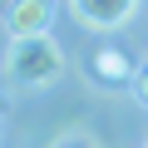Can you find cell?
I'll list each match as a JSON object with an SVG mask.
<instances>
[{
    "instance_id": "obj_3",
    "label": "cell",
    "mask_w": 148,
    "mask_h": 148,
    "mask_svg": "<svg viewBox=\"0 0 148 148\" xmlns=\"http://www.w3.org/2000/svg\"><path fill=\"white\" fill-rule=\"evenodd\" d=\"M49 20H54L49 0H15V5L5 10V30H10V40H35V35H49Z\"/></svg>"
},
{
    "instance_id": "obj_7",
    "label": "cell",
    "mask_w": 148,
    "mask_h": 148,
    "mask_svg": "<svg viewBox=\"0 0 148 148\" xmlns=\"http://www.w3.org/2000/svg\"><path fill=\"white\" fill-rule=\"evenodd\" d=\"M143 148H148V143H143Z\"/></svg>"
},
{
    "instance_id": "obj_5",
    "label": "cell",
    "mask_w": 148,
    "mask_h": 148,
    "mask_svg": "<svg viewBox=\"0 0 148 148\" xmlns=\"http://www.w3.org/2000/svg\"><path fill=\"white\" fill-rule=\"evenodd\" d=\"M49 148H104V143H99V138H94L89 128H64V133H59V138H54Z\"/></svg>"
},
{
    "instance_id": "obj_1",
    "label": "cell",
    "mask_w": 148,
    "mask_h": 148,
    "mask_svg": "<svg viewBox=\"0 0 148 148\" xmlns=\"http://www.w3.org/2000/svg\"><path fill=\"white\" fill-rule=\"evenodd\" d=\"M5 74L20 89H45L64 74V49L54 45V35H35V40H10L5 54Z\"/></svg>"
},
{
    "instance_id": "obj_6",
    "label": "cell",
    "mask_w": 148,
    "mask_h": 148,
    "mask_svg": "<svg viewBox=\"0 0 148 148\" xmlns=\"http://www.w3.org/2000/svg\"><path fill=\"white\" fill-rule=\"evenodd\" d=\"M133 94H138V104H148V64L133 69Z\"/></svg>"
},
{
    "instance_id": "obj_4",
    "label": "cell",
    "mask_w": 148,
    "mask_h": 148,
    "mask_svg": "<svg viewBox=\"0 0 148 148\" xmlns=\"http://www.w3.org/2000/svg\"><path fill=\"white\" fill-rule=\"evenodd\" d=\"M94 79H104V84H123V79H133L128 54H123V49H114V45H104V49L94 54Z\"/></svg>"
},
{
    "instance_id": "obj_2",
    "label": "cell",
    "mask_w": 148,
    "mask_h": 148,
    "mask_svg": "<svg viewBox=\"0 0 148 148\" xmlns=\"http://www.w3.org/2000/svg\"><path fill=\"white\" fill-rule=\"evenodd\" d=\"M79 25L89 30H123L133 15H138V0H69Z\"/></svg>"
}]
</instances>
